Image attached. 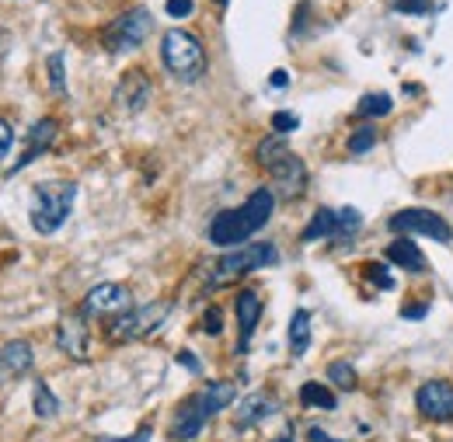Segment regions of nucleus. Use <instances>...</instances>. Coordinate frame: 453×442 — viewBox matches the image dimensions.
Here are the masks:
<instances>
[{
	"label": "nucleus",
	"mask_w": 453,
	"mask_h": 442,
	"mask_svg": "<svg viewBox=\"0 0 453 442\" xmlns=\"http://www.w3.org/2000/svg\"><path fill=\"white\" fill-rule=\"evenodd\" d=\"M59 126L57 118H39L32 129H28V140H25V150H21V157L11 164V174H18V171H25V167L32 164L39 154H46L50 147H53V140H57Z\"/></svg>",
	"instance_id": "ddd939ff"
},
{
	"label": "nucleus",
	"mask_w": 453,
	"mask_h": 442,
	"mask_svg": "<svg viewBox=\"0 0 453 442\" xmlns=\"http://www.w3.org/2000/svg\"><path fill=\"white\" fill-rule=\"evenodd\" d=\"M213 418V411H210V404H206V397L203 393H192L181 408H178V415H174V425H171V436L178 442H188L196 439L203 429H206V422Z\"/></svg>",
	"instance_id": "9d476101"
},
{
	"label": "nucleus",
	"mask_w": 453,
	"mask_h": 442,
	"mask_svg": "<svg viewBox=\"0 0 453 442\" xmlns=\"http://www.w3.org/2000/svg\"><path fill=\"white\" fill-rule=\"evenodd\" d=\"M32 408H35V415H39V418H57V415H59L57 393L50 390V384H46V380H39V384H35V390H32Z\"/></svg>",
	"instance_id": "412c9836"
},
{
	"label": "nucleus",
	"mask_w": 453,
	"mask_h": 442,
	"mask_svg": "<svg viewBox=\"0 0 453 442\" xmlns=\"http://www.w3.org/2000/svg\"><path fill=\"white\" fill-rule=\"evenodd\" d=\"M391 230L401 233V237H415V233H422V237H433V240H450L453 230L450 223L443 220L440 213H433V210H401L391 217Z\"/></svg>",
	"instance_id": "6e6552de"
},
{
	"label": "nucleus",
	"mask_w": 453,
	"mask_h": 442,
	"mask_svg": "<svg viewBox=\"0 0 453 442\" xmlns=\"http://www.w3.org/2000/svg\"><path fill=\"white\" fill-rule=\"evenodd\" d=\"M311 439L314 442H339V439H332L328 432H321V429H311Z\"/></svg>",
	"instance_id": "4c0bfd02"
},
{
	"label": "nucleus",
	"mask_w": 453,
	"mask_h": 442,
	"mask_svg": "<svg viewBox=\"0 0 453 442\" xmlns=\"http://www.w3.org/2000/svg\"><path fill=\"white\" fill-rule=\"evenodd\" d=\"M363 276L370 278L373 286H380L384 293H388V289H395V278H391V269H388V265H377V262H370V265L363 269Z\"/></svg>",
	"instance_id": "cd10ccee"
},
{
	"label": "nucleus",
	"mask_w": 453,
	"mask_h": 442,
	"mask_svg": "<svg viewBox=\"0 0 453 442\" xmlns=\"http://www.w3.org/2000/svg\"><path fill=\"white\" fill-rule=\"evenodd\" d=\"M77 202V185L66 181V178H53V181H42L35 185V195H32V226L35 233H57L59 226L66 223L70 210Z\"/></svg>",
	"instance_id": "f03ea898"
},
{
	"label": "nucleus",
	"mask_w": 453,
	"mask_h": 442,
	"mask_svg": "<svg viewBox=\"0 0 453 442\" xmlns=\"http://www.w3.org/2000/svg\"><path fill=\"white\" fill-rule=\"evenodd\" d=\"M395 7L401 14H429L433 11V0H397Z\"/></svg>",
	"instance_id": "c756f323"
},
{
	"label": "nucleus",
	"mask_w": 453,
	"mask_h": 442,
	"mask_svg": "<svg viewBox=\"0 0 453 442\" xmlns=\"http://www.w3.org/2000/svg\"><path fill=\"white\" fill-rule=\"evenodd\" d=\"M203 397H206V404H210V411L217 415V411H224L226 404L234 400V384H210V387L203 390Z\"/></svg>",
	"instance_id": "b1692460"
},
{
	"label": "nucleus",
	"mask_w": 453,
	"mask_h": 442,
	"mask_svg": "<svg viewBox=\"0 0 453 442\" xmlns=\"http://www.w3.org/2000/svg\"><path fill=\"white\" fill-rule=\"evenodd\" d=\"M388 258L401 269H408V272H426V255L415 248L411 237H397L395 244L388 248Z\"/></svg>",
	"instance_id": "a211bd4d"
},
{
	"label": "nucleus",
	"mask_w": 453,
	"mask_h": 442,
	"mask_svg": "<svg viewBox=\"0 0 453 442\" xmlns=\"http://www.w3.org/2000/svg\"><path fill=\"white\" fill-rule=\"evenodd\" d=\"M192 7H196L192 0H168V14H171V18H188V14H192Z\"/></svg>",
	"instance_id": "473e14b6"
},
{
	"label": "nucleus",
	"mask_w": 453,
	"mask_h": 442,
	"mask_svg": "<svg viewBox=\"0 0 453 442\" xmlns=\"http://www.w3.org/2000/svg\"><path fill=\"white\" fill-rule=\"evenodd\" d=\"M273 210H276L273 188H255L244 206L217 213V220L210 223V240L217 248H237V244H244L251 233H258L269 223Z\"/></svg>",
	"instance_id": "f257e3e1"
},
{
	"label": "nucleus",
	"mask_w": 453,
	"mask_h": 442,
	"mask_svg": "<svg viewBox=\"0 0 453 442\" xmlns=\"http://www.w3.org/2000/svg\"><path fill=\"white\" fill-rule=\"evenodd\" d=\"M296 126H300V118L289 115V111H276V115H273V129H276L280 136H283V133H293Z\"/></svg>",
	"instance_id": "7c9ffc66"
},
{
	"label": "nucleus",
	"mask_w": 453,
	"mask_h": 442,
	"mask_svg": "<svg viewBox=\"0 0 453 442\" xmlns=\"http://www.w3.org/2000/svg\"><path fill=\"white\" fill-rule=\"evenodd\" d=\"M258 161H262V167H269V174H273V192H283V199H300L303 195V188H307V167H303L300 157L289 154L286 136L276 133V136L262 140Z\"/></svg>",
	"instance_id": "7ed1b4c3"
},
{
	"label": "nucleus",
	"mask_w": 453,
	"mask_h": 442,
	"mask_svg": "<svg viewBox=\"0 0 453 442\" xmlns=\"http://www.w3.org/2000/svg\"><path fill=\"white\" fill-rule=\"evenodd\" d=\"M328 380L342 390H356V384H359V377H356V370L349 362H332L328 366Z\"/></svg>",
	"instance_id": "393cba45"
},
{
	"label": "nucleus",
	"mask_w": 453,
	"mask_h": 442,
	"mask_svg": "<svg viewBox=\"0 0 453 442\" xmlns=\"http://www.w3.org/2000/svg\"><path fill=\"white\" fill-rule=\"evenodd\" d=\"M415 404L429 422H443L447 425V422H453V384H447V380L422 384L418 393H415Z\"/></svg>",
	"instance_id": "1a4fd4ad"
},
{
	"label": "nucleus",
	"mask_w": 453,
	"mask_h": 442,
	"mask_svg": "<svg viewBox=\"0 0 453 442\" xmlns=\"http://www.w3.org/2000/svg\"><path fill=\"white\" fill-rule=\"evenodd\" d=\"M339 233V213L335 210H318L314 220L307 223L303 240H318V237H335Z\"/></svg>",
	"instance_id": "aec40b11"
},
{
	"label": "nucleus",
	"mask_w": 453,
	"mask_h": 442,
	"mask_svg": "<svg viewBox=\"0 0 453 442\" xmlns=\"http://www.w3.org/2000/svg\"><path fill=\"white\" fill-rule=\"evenodd\" d=\"M46 66H50V88H53V95H66V70H63V53H50L46 59Z\"/></svg>",
	"instance_id": "a878e982"
},
{
	"label": "nucleus",
	"mask_w": 453,
	"mask_h": 442,
	"mask_svg": "<svg viewBox=\"0 0 453 442\" xmlns=\"http://www.w3.org/2000/svg\"><path fill=\"white\" fill-rule=\"evenodd\" d=\"M129 310V289L119 282H102L84 296V317H109Z\"/></svg>",
	"instance_id": "9b49d317"
},
{
	"label": "nucleus",
	"mask_w": 453,
	"mask_h": 442,
	"mask_svg": "<svg viewBox=\"0 0 453 442\" xmlns=\"http://www.w3.org/2000/svg\"><path fill=\"white\" fill-rule=\"evenodd\" d=\"M11 143H14V129H11V126H7L4 118H0V161L7 157V150H11Z\"/></svg>",
	"instance_id": "72a5a7b5"
},
{
	"label": "nucleus",
	"mask_w": 453,
	"mask_h": 442,
	"mask_svg": "<svg viewBox=\"0 0 453 442\" xmlns=\"http://www.w3.org/2000/svg\"><path fill=\"white\" fill-rule=\"evenodd\" d=\"M273 411H276V400H273L269 393H251V397H244V400L237 404V418H234V425H237V429H251V425L265 422Z\"/></svg>",
	"instance_id": "f3484780"
},
{
	"label": "nucleus",
	"mask_w": 453,
	"mask_h": 442,
	"mask_svg": "<svg viewBox=\"0 0 453 442\" xmlns=\"http://www.w3.org/2000/svg\"><path fill=\"white\" fill-rule=\"evenodd\" d=\"M377 147V129H370V126H363V129H356L352 136H349V150L352 154H366V150H373Z\"/></svg>",
	"instance_id": "bb28decb"
},
{
	"label": "nucleus",
	"mask_w": 453,
	"mask_h": 442,
	"mask_svg": "<svg viewBox=\"0 0 453 442\" xmlns=\"http://www.w3.org/2000/svg\"><path fill=\"white\" fill-rule=\"evenodd\" d=\"M32 370V345L28 341H7L0 345V384L21 380Z\"/></svg>",
	"instance_id": "4468645a"
},
{
	"label": "nucleus",
	"mask_w": 453,
	"mask_h": 442,
	"mask_svg": "<svg viewBox=\"0 0 453 442\" xmlns=\"http://www.w3.org/2000/svg\"><path fill=\"white\" fill-rule=\"evenodd\" d=\"M224 328V317H220V310L213 307V310H206V321H203V332L206 334H220Z\"/></svg>",
	"instance_id": "2f4dec72"
},
{
	"label": "nucleus",
	"mask_w": 453,
	"mask_h": 442,
	"mask_svg": "<svg viewBox=\"0 0 453 442\" xmlns=\"http://www.w3.org/2000/svg\"><path fill=\"white\" fill-rule=\"evenodd\" d=\"M273 262H276V248H273V244L234 248V251H226L224 258L213 265L210 282H213V286H226V282L248 276V272H255V269H265V265H273Z\"/></svg>",
	"instance_id": "423d86ee"
},
{
	"label": "nucleus",
	"mask_w": 453,
	"mask_h": 442,
	"mask_svg": "<svg viewBox=\"0 0 453 442\" xmlns=\"http://www.w3.org/2000/svg\"><path fill=\"white\" fill-rule=\"evenodd\" d=\"M276 442H289V439H276Z\"/></svg>",
	"instance_id": "58836bf2"
},
{
	"label": "nucleus",
	"mask_w": 453,
	"mask_h": 442,
	"mask_svg": "<svg viewBox=\"0 0 453 442\" xmlns=\"http://www.w3.org/2000/svg\"><path fill=\"white\" fill-rule=\"evenodd\" d=\"M391 109H395L391 95H363L359 105H356V115H363V118H384V115H391Z\"/></svg>",
	"instance_id": "4be33fe9"
},
{
	"label": "nucleus",
	"mask_w": 453,
	"mask_h": 442,
	"mask_svg": "<svg viewBox=\"0 0 453 442\" xmlns=\"http://www.w3.org/2000/svg\"><path fill=\"white\" fill-rule=\"evenodd\" d=\"M401 317H411V321H418V317H426V307L418 303V307H404L401 310Z\"/></svg>",
	"instance_id": "e433bc0d"
},
{
	"label": "nucleus",
	"mask_w": 453,
	"mask_h": 442,
	"mask_svg": "<svg viewBox=\"0 0 453 442\" xmlns=\"http://www.w3.org/2000/svg\"><path fill=\"white\" fill-rule=\"evenodd\" d=\"M150 28H154L150 11L147 7H133V11L119 14L112 25L102 32V46L109 53H133V50L143 46V39L150 35Z\"/></svg>",
	"instance_id": "39448f33"
},
{
	"label": "nucleus",
	"mask_w": 453,
	"mask_h": 442,
	"mask_svg": "<svg viewBox=\"0 0 453 442\" xmlns=\"http://www.w3.org/2000/svg\"><path fill=\"white\" fill-rule=\"evenodd\" d=\"M237 328H241V341H237V348L244 352L248 348V341H251V334H255V324L262 321V300H258V293L255 289H244L241 296H237Z\"/></svg>",
	"instance_id": "2eb2a0df"
},
{
	"label": "nucleus",
	"mask_w": 453,
	"mask_h": 442,
	"mask_svg": "<svg viewBox=\"0 0 453 442\" xmlns=\"http://www.w3.org/2000/svg\"><path fill=\"white\" fill-rule=\"evenodd\" d=\"M289 352L293 355H303L307 352V345H311V314L307 310H293V317H289Z\"/></svg>",
	"instance_id": "6ab92c4d"
},
{
	"label": "nucleus",
	"mask_w": 453,
	"mask_h": 442,
	"mask_svg": "<svg viewBox=\"0 0 453 442\" xmlns=\"http://www.w3.org/2000/svg\"><path fill=\"white\" fill-rule=\"evenodd\" d=\"M168 303H143V307H129L126 314H119L112 321V338L115 341H136V338H147V334H154L161 324H165V317H168Z\"/></svg>",
	"instance_id": "0eeeda50"
},
{
	"label": "nucleus",
	"mask_w": 453,
	"mask_h": 442,
	"mask_svg": "<svg viewBox=\"0 0 453 442\" xmlns=\"http://www.w3.org/2000/svg\"><path fill=\"white\" fill-rule=\"evenodd\" d=\"M161 59H165L171 77L181 84H196L206 77V50L192 32L171 28L161 42Z\"/></svg>",
	"instance_id": "20e7f679"
},
{
	"label": "nucleus",
	"mask_w": 453,
	"mask_h": 442,
	"mask_svg": "<svg viewBox=\"0 0 453 442\" xmlns=\"http://www.w3.org/2000/svg\"><path fill=\"white\" fill-rule=\"evenodd\" d=\"M300 400H303L307 408H325V411L335 408V393L328 387H321V384H303V387H300Z\"/></svg>",
	"instance_id": "5701e85b"
},
{
	"label": "nucleus",
	"mask_w": 453,
	"mask_h": 442,
	"mask_svg": "<svg viewBox=\"0 0 453 442\" xmlns=\"http://www.w3.org/2000/svg\"><path fill=\"white\" fill-rule=\"evenodd\" d=\"M359 226H363L359 210H342V213H339V233H335V237H339V240H345V237H349V233H356Z\"/></svg>",
	"instance_id": "c85d7f7f"
},
{
	"label": "nucleus",
	"mask_w": 453,
	"mask_h": 442,
	"mask_svg": "<svg viewBox=\"0 0 453 442\" xmlns=\"http://www.w3.org/2000/svg\"><path fill=\"white\" fill-rule=\"evenodd\" d=\"M217 4H226V0H217Z\"/></svg>",
	"instance_id": "ea45409f"
},
{
	"label": "nucleus",
	"mask_w": 453,
	"mask_h": 442,
	"mask_svg": "<svg viewBox=\"0 0 453 442\" xmlns=\"http://www.w3.org/2000/svg\"><path fill=\"white\" fill-rule=\"evenodd\" d=\"M147 102H150V80H147V73L143 70L122 73L119 84H115V109L136 115Z\"/></svg>",
	"instance_id": "f8f14e48"
},
{
	"label": "nucleus",
	"mask_w": 453,
	"mask_h": 442,
	"mask_svg": "<svg viewBox=\"0 0 453 442\" xmlns=\"http://www.w3.org/2000/svg\"><path fill=\"white\" fill-rule=\"evenodd\" d=\"M57 341L70 359L84 362V359H88V328H84V317H66V321L59 324Z\"/></svg>",
	"instance_id": "dca6fc26"
},
{
	"label": "nucleus",
	"mask_w": 453,
	"mask_h": 442,
	"mask_svg": "<svg viewBox=\"0 0 453 442\" xmlns=\"http://www.w3.org/2000/svg\"><path fill=\"white\" fill-rule=\"evenodd\" d=\"M178 362H181L185 370H192V373H199V362H196V355H192V352H178Z\"/></svg>",
	"instance_id": "f704fd0d"
},
{
	"label": "nucleus",
	"mask_w": 453,
	"mask_h": 442,
	"mask_svg": "<svg viewBox=\"0 0 453 442\" xmlns=\"http://www.w3.org/2000/svg\"><path fill=\"white\" fill-rule=\"evenodd\" d=\"M269 84H273V88H276V91H283L286 84H289V77H286V70H276V73H273V77H269Z\"/></svg>",
	"instance_id": "c9c22d12"
}]
</instances>
